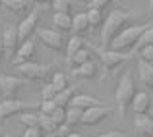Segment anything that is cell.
I'll return each mask as SVG.
<instances>
[{"label":"cell","mask_w":153,"mask_h":137,"mask_svg":"<svg viewBox=\"0 0 153 137\" xmlns=\"http://www.w3.org/2000/svg\"><path fill=\"white\" fill-rule=\"evenodd\" d=\"M132 19V14L126 10H112L108 12L107 19L103 23V29H101V45L108 46L111 41L120 33V31L126 27V23Z\"/></svg>","instance_id":"6da1fadb"},{"label":"cell","mask_w":153,"mask_h":137,"mask_svg":"<svg viewBox=\"0 0 153 137\" xmlns=\"http://www.w3.org/2000/svg\"><path fill=\"white\" fill-rule=\"evenodd\" d=\"M147 27H149L147 23H143V25H130V27H124V29L111 41V45H108L111 48H108V50L124 52V50H130V48H134L136 43L140 41V37H142V33L147 29Z\"/></svg>","instance_id":"7a4b0ae2"},{"label":"cell","mask_w":153,"mask_h":137,"mask_svg":"<svg viewBox=\"0 0 153 137\" xmlns=\"http://www.w3.org/2000/svg\"><path fill=\"white\" fill-rule=\"evenodd\" d=\"M136 85H134V79H132L130 74H124L122 79H120V83L116 85V91H114V100H116V108H118L120 114H124V112L130 108L132 100H134L136 96Z\"/></svg>","instance_id":"3957f363"},{"label":"cell","mask_w":153,"mask_h":137,"mask_svg":"<svg viewBox=\"0 0 153 137\" xmlns=\"http://www.w3.org/2000/svg\"><path fill=\"white\" fill-rule=\"evenodd\" d=\"M16 68H18V74L27 81H43L51 74V66H43V64H37V62H25Z\"/></svg>","instance_id":"277c9868"},{"label":"cell","mask_w":153,"mask_h":137,"mask_svg":"<svg viewBox=\"0 0 153 137\" xmlns=\"http://www.w3.org/2000/svg\"><path fill=\"white\" fill-rule=\"evenodd\" d=\"M31 108H35V104L22 102L19 99H4V100H0V122H6V120H10L16 114L29 112Z\"/></svg>","instance_id":"5b68a950"},{"label":"cell","mask_w":153,"mask_h":137,"mask_svg":"<svg viewBox=\"0 0 153 137\" xmlns=\"http://www.w3.org/2000/svg\"><path fill=\"white\" fill-rule=\"evenodd\" d=\"M2 45H4V56L14 58L16 50L19 46V35H18V25L16 23H6L2 29Z\"/></svg>","instance_id":"8992f818"},{"label":"cell","mask_w":153,"mask_h":137,"mask_svg":"<svg viewBox=\"0 0 153 137\" xmlns=\"http://www.w3.org/2000/svg\"><path fill=\"white\" fill-rule=\"evenodd\" d=\"M39 10H31L29 14L23 18V21L18 23V35H19V43L29 41L33 37V33H37L39 29Z\"/></svg>","instance_id":"52a82bcc"},{"label":"cell","mask_w":153,"mask_h":137,"mask_svg":"<svg viewBox=\"0 0 153 137\" xmlns=\"http://www.w3.org/2000/svg\"><path fill=\"white\" fill-rule=\"evenodd\" d=\"M37 37L41 39V43L47 48H51L54 52H62V48H66V41H64L62 33H58L54 29H37Z\"/></svg>","instance_id":"ba28073f"},{"label":"cell","mask_w":153,"mask_h":137,"mask_svg":"<svg viewBox=\"0 0 153 137\" xmlns=\"http://www.w3.org/2000/svg\"><path fill=\"white\" fill-rule=\"evenodd\" d=\"M99 54H101V62H103V66L107 68L108 71H114L118 66H122L124 62H128V60H130V54H126V52L101 50Z\"/></svg>","instance_id":"9c48e42d"},{"label":"cell","mask_w":153,"mask_h":137,"mask_svg":"<svg viewBox=\"0 0 153 137\" xmlns=\"http://www.w3.org/2000/svg\"><path fill=\"white\" fill-rule=\"evenodd\" d=\"M111 112H112L111 108L103 106V104H101V106H93V108H89V110H83L82 122H79V124H83V126H97V124L103 122Z\"/></svg>","instance_id":"30bf717a"},{"label":"cell","mask_w":153,"mask_h":137,"mask_svg":"<svg viewBox=\"0 0 153 137\" xmlns=\"http://www.w3.org/2000/svg\"><path fill=\"white\" fill-rule=\"evenodd\" d=\"M27 83H29L27 79L16 77V75H0V91L6 95V99H12V95H16V91H19Z\"/></svg>","instance_id":"8fae6325"},{"label":"cell","mask_w":153,"mask_h":137,"mask_svg":"<svg viewBox=\"0 0 153 137\" xmlns=\"http://www.w3.org/2000/svg\"><path fill=\"white\" fill-rule=\"evenodd\" d=\"M33 56H35V43H33V39H29V41L19 43L16 56L12 58V64L19 66V64H25V62H33Z\"/></svg>","instance_id":"7c38bea8"},{"label":"cell","mask_w":153,"mask_h":137,"mask_svg":"<svg viewBox=\"0 0 153 137\" xmlns=\"http://www.w3.org/2000/svg\"><path fill=\"white\" fill-rule=\"evenodd\" d=\"M149 106H151V99H149V95H147L146 91L136 93L134 100H132V104H130L132 112H134L136 116H140V114H147Z\"/></svg>","instance_id":"4fadbf2b"},{"label":"cell","mask_w":153,"mask_h":137,"mask_svg":"<svg viewBox=\"0 0 153 137\" xmlns=\"http://www.w3.org/2000/svg\"><path fill=\"white\" fill-rule=\"evenodd\" d=\"M70 106L79 108V110H89V108H93V106H101V100L91 96V95H76L74 99H72Z\"/></svg>","instance_id":"5bb4252c"},{"label":"cell","mask_w":153,"mask_h":137,"mask_svg":"<svg viewBox=\"0 0 153 137\" xmlns=\"http://www.w3.org/2000/svg\"><path fill=\"white\" fill-rule=\"evenodd\" d=\"M134 127L146 137H153V118L149 114H140L134 120Z\"/></svg>","instance_id":"9a60e30c"},{"label":"cell","mask_w":153,"mask_h":137,"mask_svg":"<svg viewBox=\"0 0 153 137\" xmlns=\"http://www.w3.org/2000/svg\"><path fill=\"white\" fill-rule=\"evenodd\" d=\"M72 74L79 79H93L95 75H97V64H95L93 60H91V62H85V64H82V66L74 68Z\"/></svg>","instance_id":"2e32d148"},{"label":"cell","mask_w":153,"mask_h":137,"mask_svg":"<svg viewBox=\"0 0 153 137\" xmlns=\"http://www.w3.org/2000/svg\"><path fill=\"white\" fill-rule=\"evenodd\" d=\"M78 89H79V85L78 87H68V89L56 93L54 104H56V106H60V108H68V106H70V102H72V99L78 95Z\"/></svg>","instance_id":"e0dca14e"},{"label":"cell","mask_w":153,"mask_h":137,"mask_svg":"<svg viewBox=\"0 0 153 137\" xmlns=\"http://www.w3.org/2000/svg\"><path fill=\"white\" fill-rule=\"evenodd\" d=\"M89 19H87L85 12H78V14L72 18V31L76 35H83L85 31H89Z\"/></svg>","instance_id":"ac0fdd59"},{"label":"cell","mask_w":153,"mask_h":137,"mask_svg":"<svg viewBox=\"0 0 153 137\" xmlns=\"http://www.w3.org/2000/svg\"><path fill=\"white\" fill-rule=\"evenodd\" d=\"M138 74H140V81H142L147 89H153V64H147V62H142V60H140Z\"/></svg>","instance_id":"d6986e66"},{"label":"cell","mask_w":153,"mask_h":137,"mask_svg":"<svg viewBox=\"0 0 153 137\" xmlns=\"http://www.w3.org/2000/svg\"><path fill=\"white\" fill-rule=\"evenodd\" d=\"M52 25L58 33H68L72 31V15L70 14H54L52 15Z\"/></svg>","instance_id":"ffe728a7"},{"label":"cell","mask_w":153,"mask_h":137,"mask_svg":"<svg viewBox=\"0 0 153 137\" xmlns=\"http://www.w3.org/2000/svg\"><path fill=\"white\" fill-rule=\"evenodd\" d=\"M85 62H91V52L87 50V48H82V50H78L74 56H68V66L74 70V68L82 66V64Z\"/></svg>","instance_id":"44dd1931"},{"label":"cell","mask_w":153,"mask_h":137,"mask_svg":"<svg viewBox=\"0 0 153 137\" xmlns=\"http://www.w3.org/2000/svg\"><path fill=\"white\" fill-rule=\"evenodd\" d=\"M2 6L12 14H23L29 10V0H2Z\"/></svg>","instance_id":"7402d4cb"},{"label":"cell","mask_w":153,"mask_h":137,"mask_svg":"<svg viewBox=\"0 0 153 137\" xmlns=\"http://www.w3.org/2000/svg\"><path fill=\"white\" fill-rule=\"evenodd\" d=\"M39 120H41V112H23V114H19V122L23 124L25 127H37L39 126Z\"/></svg>","instance_id":"603a6c76"},{"label":"cell","mask_w":153,"mask_h":137,"mask_svg":"<svg viewBox=\"0 0 153 137\" xmlns=\"http://www.w3.org/2000/svg\"><path fill=\"white\" fill-rule=\"evenodd\" d=\"M85 14H87V19H89V25H91V27L101 25V23H105V19H107L105 12H103V10H95V8H89Z\"/></svg>","instance_id":"cb8c5ba5"},{"label":"cell","mask_w":153,"mask_h":137,"mask_svg":"<svg viewBox=\"0 0 153 137\" xmlns=\"http://www.w3.org/2000/svg\"><path fill=\"white\" fill-rule=\"evenodd\" d=\"M51 85L54 87V91L56 93H60V91H64V89H68V77H66V74H62V71H56L54 75H52V79H51Z\"/></svg>","instance_id":"d4e9b609"},{"label":"cell","mask_w":153,"mask_h":137,"mask_svg":"<svg viewBox=\"0 0 153 137\" xmlns=\"http://www.w3.org/2000/svg\"><path fill=\"white\" fill-rule=\"evenodd\" d=\"M146 46H153V25H149L146 31L142 33V37H140V41L136 43V50H142V48Z\"/></svg>","instance_id":"484cf974"},{"label":"cell","mask_w":153,"mask_h":137,"mask_svg":"<svg viewBox=\"0 0 153 137\" xmlns=\"http://www.w3.org/2000/svg\"><path fill=\"white\" fill-rule=\"evenodd\" d=\"M83 48V39L79 37V35H74V37H70L68 39V43H66V54L68 56H74L78 50H82Z\"/></svg>","instance_id":"4316f807"},{"label":"cell","mask_w":153,"mask_h":137,"mask_svg":"<svg viewBox=\"0 0 153 137\" xmlns=\"http://www.w3.org/2000/svg\"><path fill=\"white\" fill-rule=\"evenodd\" d=\"M39 127L43 130V133H45V131H47V133H56L60 126L51 118V116H43V114H41V120H39Z\"/></svg>","instance_id":"83f0119b"},{"label":"cell","mask_w":153,"mask_h":137,"mask_svg":"<svg viewBox=\"0 0 153 137\" xmlns=\"http://www.w3.org/2000/svg\"><path fill=\"white\" fill-rule=\"evenodd\" d=\"M82 114H83V110L68 106L66 108V126H76V124H79L82 122Z\"/></svg>","instance_id":"f1b7e54d"},{"label":"cell","mask_w":153,"mask_h":137,"mask_svg":"<svg viewBox=\"0 0 153 137\" xmlns=\"http://www.w3.org/2000/svg\"><path fill=\"white\" fill-rule=\"evenodd\" d=\"M51 6L54 10V14H70L72 0H52Z\"/></svg>","instance_id":"f546056e"},{"label":"cell","mask_w":153,"mask_h":137,"mask_svg":"<svg viewBox=\"0 0 153 137\" xmlns=\"http://www.w3.org/2000/svg\"><path fill=\"white\" fill-rule=\"evenodd\" d=\"M51 118L54 120L58 126H64L66 124V108H60V106H56L54 108V112L51 114Z\"/></svg>","instance_id":"4dcf8cb0"},{"label":"cell","mask_w":153,"mask_h":137,"mask_svg":"<svg viewBox=\"0 0 153 137\" xmlns=\"http://www.w3.org/2000/svg\"><path fill=\"white\" fill-rule=\"evenodd\" d=\"M54 108H56L54 100H41V104H39V112L43 116H51L54 112Z\"/></svg>","instance_id":"1f68e13d"},{"label":"cell","mask_w":153,"mask_h":137,"mask_svg":"<svg viewBox=\"0 0 153 137\" xmlns=\"http://www.w3.org/2000/svg\"><path fill=\"white\" fill-rule=\"evenodd\" d=\"M54 96H56V91H54V87L51 85V81L45 83L43 89H41V99L43 100H54Z\"/></svg>","instance_id":"d6a6232c"},{"label":"cell","mask_w":153,"mask_h":137,"mask_svg":"<svg viewBox=\"0 0 153 137\" xmlns=\"http://www.w3.org/2000/svg\"><path fill=\"white\" fill-rule=\"evenodd\" d=\"M138 52H140V60H142V62L153 64V46H146V48H142V50H138Z\"/></svg>","instance_id":"836d02e7"},{"label":"cell","mask_w":153,"mask_h":137,"mask_svg":"<svg viewBox=\"0 0 153 137\" xmlns=\"http://www.w3.org/2000/svg\"><path fill=\"white\" fill-rule=\"evenodd\" d=\"M45 133H43V130L41 127H25V131H23V135L22 137H43Z\"/></svg>","instance_id":"e575fe53"},{"label":"cell","mask_w":153,"mask_h":137,"mask_svg":"<svg viewBox=\"0 0 153 137\" xmlns=\"http://www.w3.org/2000/svg\"><path fill=\"white\" fill-rule=\"evenodd\" d=\"M112 0H91L89 2V8H95V10H105V8L111 4Z\"/></svg>","instance_id":"d590c367"},{"label":"cell","mask_w":153,"mask_h":137,"mask_svg":"<svg viewBox=\"0 0 153 137\" xmlns=\"http://www.w3.org/2000/svg\"><path fill=\"white\" fill-rule=\"evenodd\" d=\"M99 137H124L120 131H108V133H103V135H99Z\"/></svg>","instance_id":"8d00e7d4"},{"label":"cell","mask_w":153,"mask_h":137,"mask_svg":"<svg viewBox=\"0 0 153 137\" xmlns=\"http://www.w3.org/2000/svg\"><path fill=\"white\" fill-rule=\"evenodd\" d=\"M4 56V45H2V31H0V58Z\"/></svg>","instance_id":"74e56055"},{"label":"cell","mask_w":153,"mask_h":137,"mask_svg":"<svg viewBox=\"0 0 153 137\" xmlns=\"http://www.w3.org/2000/svg\"><path fill=\"white\" fill-rule=\"evenodd\" d=\"M64 137H83L82 133H78V131H70L68 135H64Z\"/></svg>","instance_id":"f35d334b"},{"label":"cell","mask_w":153,"mask_h":137,"mask_svg":"<svg viewBox=\"0 0 153 137\" xmlns=\"http://www.w3.org/2000/svg\"><path fill=\"white\" fill-rule=\"evenodd\" d=\"M35 2H41V4H52V0H35Z\"/></svg>","instance_id":"ab89813d"},{"label":"cell","mask_w":153,"mask_h":137,"mask_svg":"<svg viewBox=\"0 0 153 137\" xmlns=\"http://www.w3.org/2000/svg\"><path fill=\"white\" fill-rule=\"evenodd\" d=\"M149 8H151V12H153V0H149Z\"/></svg>","instance_id":"60d3db41"},{"label":"cell","mask_w":153,"mask_h":137,"mask_svg":"<svg viewBox=\"0 0 153 137\" xmlns=\"http://www.w3.org/2000/svg\"><path fill=\"white\" fill-rule=\"evenodd\" d=\"M0 137H10V135H0Z\"/></svg>","instance_id":"b9f144b4"},{"label":"cell","mask_w":153,"mask_h":137,"mask_svg":"<svg viewBox=\"0 0 153 137\" xmlns=\"http://www.w3.org/2000/svg\"><path fill=\"white\" fill-rule=\"evenodd\" d=\"M0 6H2V0H0Z\"/></svg>","instance_id":"7bdbcfd3"}]
</instances>
